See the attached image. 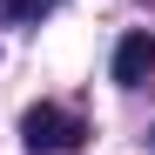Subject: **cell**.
<instances>
[{
    "label": "cell",
    "mask_w": 155,
    "mask_h": 155,
    "mask_svg": "<svg viewBox=\"0 0 155 155\" xmlns=\"http://www.w3.org/2000/svg\"><path fill=\"white\" fill-rule=\"evenodd\" d=\"M20 142H27L34 155H61V148L81 142V121L61 115L54 101H41V108H27V121H20Z\"/></svg>",
    "instance_id": "1"
},
{
    "label": "cell",
    "mask_w": 155,
    "mask_h": 155,
    "mask_svg": "<svg viewBox=\"0 0 155 155\" xmlns=\"http://www.w3.org/2000/svg\"><path fill=\"white\" fill-rule=\"evenodd\" d=\"M155 74V41L148 34H121V47H115V81L121 88H142Z\"/></svg>",
    "instance_id": "2"
},
{
    "label": "cell",
    "mask_w": 155,
    "mask_h": 155,
    "mask_svg": "<svg viewBox=\"0 0 155 155\" xmlns=\"http://www.w3.org/2000/svg\"><path fill=\"white\" fill-rule=\"evenodd\" d=\"M148 142H155V135H148Z\"/></svg>",
    "instance_id": "3"
}]
</instances>
